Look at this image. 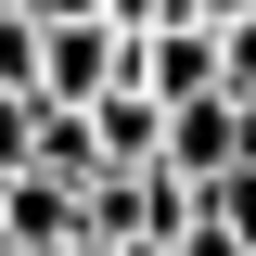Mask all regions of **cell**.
I'll use <instances>...</instances> for the list:
<instances>
[{
  "mask_svg": "<svg viewBox=\"0 0 256 256\" xmlns=\"http://www.w3.org/2000/svg\"><path fill=\"white\" fill-rule=\"evenodd\" d=\"M64 256H116V244H64Z\"/></svg>",
  "mask_w": 256,
  "mask_h": 256,
  "instance_id": "4",
  "label": "cell"
},
{
  "mask_svg": "<svg viewBox=\"0 0 256 256\" xmlns=\"http://www.w3.org/2000/svg\"><path fill=\"white\" fill-rule=\"evenodd\" d=\"M0 256H13V244H0Z\"/></svg>",
  "mask_w": 256,
  "mask_h": 256,
  "instance_id": "7",
  "label": "cell"
},
{
  "mask_svg": "<svg viewBox=\"0 0 256 256\" xmlns=\"http://www.w3.org/2000/svg\"><path fill=\"white\" fill-rule=\"evenodd\" d=\"M154 166L180 192H205V180H230V166H244V102L230 90H205V102H180V116H166V141H154Z\"/></svg>",
  "mask_w": 256,
  "mask_h": 256,
  "instance_id": "1",
  "label": "cell"
},
{
  "mask_svg": "<svg viewBox=\"0 0 256 256\" xmlns=\"http://www.w3.org/2000/svg\"><path fill=\"white\" fill-rule=\"evenodd\" d=\"M244 154H256V102H244Z\"/></svg>",
  "mask_w": 256,
  "mask_h": 256,
  "instance_id": "5",
  "label": "cell"
},
{
  "mask_svg": "<svg viewBox=\"0 0 256 256\" xmlns=\"http://www.w3.org/2000/svg\"><path fill=\"white\" fill-rule=\"evenodd\" d=\"M0 244H13V256H64V244H77V180H52V166L0 180Z\"/></svg>",
  "mask_w": 256,
  "mask_h": 256,
  "instance_id": "2",
  "label": "cell"
},
{
  "mask_svg": "<svg viewBox=\"0 0 256 256\" xmlns=\"http://www.w3.org/2000/svg\"><path fill=\"white\" fill-rule=\"evenodd\" d=\"M116 256H166V244H116Z\"/></svg>",
  "mask_w": 256,
  "mask_h": 256,
  "instance_id": "6",
  "label": "cell"
},
{
  "mask_svg": "<svg viewBox=\"0 0 256 256\" xmlns=\"http://www.w3.org/2000/svg\"><path fill=\"white\" fill-rule=\"evenodd\" d=\"M166 256H244V244H230L218 218H192V230H180V244H166Z\"/></svg>",
  "mask_w": 256,
  "mask_h": 256,
  "instance_id": "3",
  "label": "cell"
}]
</instances>
